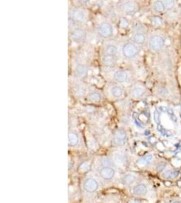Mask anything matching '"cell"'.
<instances>
[{
  "label": "cell",
  "mask_w": 181,
  "mask_h": 203,
  "mask_svg": "<svg viewBox=\"0 0 181 203\" xmlns=\"http://www.w3.org/2000/svg\"><path fill=\"white\" fill-rule=\"evenodd\" d=\"M123 54L127 58H132L138 54L139 49L135 44L132 43H126L122 48Z\"/></svg>",
  "instance_id": "6da1fadb"
},
{
  "label": "cell",
  "mask_w": 181,
  "mask_h": 203,
  "mask_svg": "<svg viewBox=\"0 0 181 203\" xmlns=\"http://www.w3.org/2000/svg\"><path fill=\"white\" fill-rule=\"evenodd\" d=\"M98 32L100 36L107 38L111 37L113 35V29L111 25L104 22V23H102L99 25L98 28Z\"/></svg>",
  "instance_id": "7a4b0ae2"
},
{
  "label": "cell",
  "mask_w": 181,
  "mask_h": 203,
  "mask_svg": "<svg viewBox=\"0 0 181 203\" xmlns=\"http://www.w3.org/2000/svg\"><path fill=\"white\" fill-rule=\"evenodd\" d=\"M164 41L160 36H153L149 39V47L153 51L160 50L164 46Z\"/></svg>",
  "instance_id": "3957f363"
},
{
  "label": "cell",
  "mask_w": 181,
  "mask_h": 203,
  "mask_svg": "<svg viewBox=\"0 0 181 203\" xmlns=\"http://www.w3.org/2000/svg\"><path fill=\"white\" fill-rule=\"evenodd\" d=\"M86 38V33L84 30L81 29H76L71 34V39L75 42L83 41Z\"/></svg>",
  "instance_id": "277c9868"
},
{
  "label": "cell",
  "mask_w": 181,
  "mask_h": 203,
  "mask_svg": "<svg viewBox=\"0 0 181 203\" xmlns=\"http://www.w3.org/2000/svg\"><path fill=\"white\" fill-rule=\"evenodd\" d=\"M99 188V184L97 183L96 180L93 178H88L87 179L84 184H83V188L88 192H94L97 190Z\"/></svg>",
  "instance_id": "5b68a950"
},
{
  "label": "cell",
  "mask_w": 181,
  "mask_h": 203,
  "mask_svg": "<svg viewBox=\"0 0 181 203\" xmlns=\"http://www.w3.org/2000/svg\"><path fill=\"white\" fill-rule=\"evenodd\" d=\"M127 135L126 131L122 129H119L116 131L113 138V142L116 145H123L126 142Z\"/></svg>",
  "instance_id": "8992f818"
},
{
  "label": "cell",
  "mask_w": 181,
  "mask_h": 203,
  "mask_svg": "<svg viewBox=\"0 0 181 203\" xmlns=\"http://www.w3.org/2000/svg\"><path fill=\"white\" fill-rule=\"evenodd\" d=\"M100 177L105 180L111 179L115 175V171L109 167H105L100 171Z\"/></svg>",
  "instance_id": "52a82bcc"
},
{
  "label": "cell",
  "mask_w": 181,
  "mask_h": 203,
  "mask_svg": "<svg viewBox=\"0 0 181 203\" xmlns=\"http://www.w3.org/2000/svg\"><path fill=\"white\" fill-rule=\"evenodd\" d=\"M128 74L125 70H120L115 73L113 75V79L115 81L118 83H124L128 80Z\"/></svg>",
  "instance_id": "ba28073f"
},
{
  "label": "cell",
  "mask_w": 181,
  "mask_h": 203,
  "mask_svg": "<svg viewBox=\"0 0 181 203\" xmlns=\"http://www.w3.org/2000/svg\"><path fill=\"white\" fill-rule=\"evenodd\" d=\"M116 56L105 54L103 58V62L105 65L107 67H113L116 63Z\"/></svg>",
  "instance_id": "9c48e42d"
},
{
  "label": "cell",
  "mask_w": 181,
  "mask_h": 203,
  "mask_svg": "<svg viewBox=\"0 0 181 203\" xmlns=\"http://www.w3.org/2000/svg\"><path fill=\"white\" fill-rule=\"evenodd\" d=\"M147 189L145 185L139 184L133 188L134 195L136 196H143L147 194Z\"/></svg>",
  "instance_id": "30bf717a"
},
{
  "label": "cell",
  "mask_w": 181,
  "mask_h": 203,
  "mask_svg": "<svg viewBox=\"0 0 181 203\" xmlns=\"http://www.w3.org/2000/svg\"><path fill=\"white\" fill-rule=\"evenodd\" d=\"M72 16L73 19L78 22H83L86 19V15L84 12L80 10H75L73 11L72 13Z\"/></svg>",
  "instance_id": "8fae6325"
},
{
  "label": "cell",
  "mask_w": 181,
  "mask_h": 203,
  "mask_svg": "<svg viewBox=\"0 0 181 203\" xmlns=\"http://www.w3.org/2000/svg\"><path fill=\"white\" fill-rule=\"evenodd\" d=\"M79 142V137L78 135L73 133V132H71L68 135V144L69 145L71 146H75Z\"/></svg>",
  "instance_id": "7c38bea8"
},
{
  "label": "cell",
  "mask_w": 181,
  "mask_h": 203,
  "mask_svg": "<svg viewBox=\"0 0 181 203\" xmlns=\"http://www.w3.org/2000/svg\"><path fill=\"white\" fill-rule=\"evenodd\" d=\"M111 95L116 98H120L123 94V90L120 86H114L111 89Z\"/></svg>",
  "instance_id": "4fadbf2b"
},
{
  "label": "cell",
  "mask_w": 181,
  "mask_h": 203,
  "mask_svg": "<svg viewBox=\"0 0 181 203\" xmlns=\"http://www.w3.org/2000/svg\"><path fill=\"white\" fill-rule=\"evenodd\" d=\"M122 8L123 9V10L125 11L126 12H133L135 10V4L132 2H127L122 4Z\"/></svg>",
  "instance_id": "5bb4252c"
},
{
  "label": "cell",
  "mask_w": 181,
  "mask_h": 203,
  "mask_svg": "<svg viewBox=\"0 0 181 203\" xmlns=\"http://www.w3.org/2000/svg\"><path fill=\"white\" fill-rule=\"evenodd\" d=\"M136 180V176L132 174H127L125 175L122 179V182L123 184L125 185H131L134 184Z\"/></svg>",
  "instance_id": "9a60e30c"
},
{
  "label": "cell",
  "mask_w": 181,
  "mask_h": 203,
  "mask_svg": "<svg viewBox=\"0 0 181 203\" xmlns=\"http://www.w3.org/2000/svg\"><path fill=\"white\" fill-rule=\"evenodd\" d=\"M133 40L138 44H143L145 42V37L143 33H136L134 35Z\"/></svg>",
  "instance_id": "2e32d148"
},
{
  "label": "cell",
  "mask_w": 181,
  "mask_h": 203,
  "mask_svg": "<svg viewBox=\"0 0 181 203\" xmlns=\"http://www.w3.org/2000/svg\"><path fill=\"white\" fill-rule=\"evenodd\" d=\"M131 94L132 96L134 97V98H140V97H141L144 94V91L142 88L136 87L132 89Z\"/></svg>",
  "instance_id": "e0dca14e"
},
{
  "label": "cell",
  "mask_w": 181,
  "mask_h": 203,
  "mask_svg": "<svg viewBox=\"0 0 181 203\" xmlns=\"http://www.w3.org/2000/svg\"><path fill=\"white\" fill-rule=\"evenodd\" d=\"M153 8H154V9H155L156 11L159 12H163L166 9L164 3L161 1H157L154 3Z\"/></svg>",
  "instance_id": "ac0fdd59"
},
{
  "label": "cell",
  "mask_w": 181,
  "mask_h": 203,
  "mask_svg": "<svg viewBox=\"0 0 181 203\" xmlns=\"http://www.w3.org/2000/svg\"><path fill=\"white\" fill-rule=\"evenodd\" d=\"M117 53V48L114 45H109L106 48V54L109 55L116 56Z\"/></svg>",
  "instance_id": "d6986e66"
},
{
  "label": "cell",
  "mask_w": 181,
  "mask_h": 203,
  "mask_svg": "<svg viewBox=\"0 0 181 203\" xmlns=\"http://www.w3.org/2000/svg\"><path fill=\"white\" fill-rule=\"evenodd\" d=\"M152 156L151 155H148V156H145L143 158H140V159L138 161V163L141 165H146L151 161L152 160Z\"/></svg>",
  "instance_id": "ffe728a7"
},
{
  "label": "cell",
  "mask_w": 181,
  "mask_h": 203,
  "mask_svg": "<svg viewBox=\"0 0 181 203\" xmlns=\"http://www.w3.org/2000/svg\"><path fill=\"white\" fill-rule=\"evenodd\" d=\"M89 98L92 101L95 102H100L101 100V96L98 92H91L89 94Z\"/></svg>",
  "instance_id": "44dd1931"
},
{
  "label": "cell",
  "mask_w": 181,
  "mask_h": 203,
  "mask_svg": "<svg viewBox=\"0 0 181 203\" xmlns=\"http://www.w3.org/2000/svg\"><path fill=\"white\" fill-rule=\"evenodd\" d=\"M87 69L83 65H79L76 69V73L79 76H83L86 73Z\"/></svg>",
  "instance_id": "7402d4cb"
},
{
  "label": "cell",
  "mask_w": 181,
  "mask_h": 203,
  "mask_svg": "<svg viewBox=\"0 0 181 203\" xmlns=\"http://www.w3.org/2000/svg\"><path fill=\"white\" fill-rule=\"evenodd\" d=\"M151 24L155 26H159L162 25V20L160 17L154 16L151 19Z\"/></svg>",
  "instance_id": "603a6c76"
},
{
  "label": "cell",
  "mask_w": 181,
  "mask_h": 203,
  "mask_svg": "<svg viewBox=\"0 0 181 203\" xmlns=\"http://www.w3.org/2000/svg\"><path fill=\"white\" fill-rule=\"evenodd\" d=\"M172 174H173V171L166 170L164 172V173H163L162 176H163V178H164L166 179H170V178L171 179Z\"/></svg>",
  "instance_id": "cb8c5ba5"
},
{
  "label": "cell",
  "mask_w": 181,
  "mask_h": 203,
  "mask_svg": "<svg viewBox=\"0 0 181 203\" xmlns=\"http://www.w3.org/2000/svg\"><path fill=\"white\" fill-rule=\"evenodd\" d=\"M164 3L165 8L167 9H170L174 6V1H164L163 2Z\"/></svg>",
  "instance_id": "d4e9b609"
},
{
  "label": "cell",
  "mask_w": 181,
  "mask_h": 203,
  "mask_svg": "<svg viewBox=\"0 0 181 203\" xmlns=\"http://www.w3.org/2000/svg\"><path fill=\"white\" fill-rule=\"evenodd\" d=\"M128 22H127L126 19H121L120 20V26H122V28H126L128 26Z\"/></svg>",
  "instance_id": "484cf974"
},
{
  "label": "cell",
  "mask_w": 181,
  "mask_h": 203,
  "mask_svg": "<svg viewBox=\"0 0 181 203\" xmlns=\"http://www.w3.org/2000/svg\"><path fill=\"white\" fill-rule=\"evenodd\" d=\"M166 165L165 164H162V165H158L157 167V171H164V169L166 168Z\"/></svg>",
  "instance_id": "4316f807"
},
{
  "label": "cell",
  "mask_w": 181,
  "mask_h": 203,
  "mask_svg": "<svg viewBox=\"0 0 181 203\" xmlns=\"http://www.w3.org/2000/svg\"><path fill=\"white\" fill-rule=\"evenodd\" d=\"M178 175V171H173V174H172V178L171 179H174L175 178H176Z\"/></svg>",
  "instance_id": "83f0119b"
},
{
  "label": "cell",
  "mask_w": 181,
  "mask_h": 203,
  "mask_svg": "<svg viewBox=\"0 0 181 203\" xmlns=\"http://www.w3.org/2000/svg\"><path fill=\"white\" fill-rule=\"evenodd\" d=\"M173 203H181L180 202H179V201H176V202H173Z\"/></svg>",
  "instance_id": "f1b7e54d"
}]
</instances>
